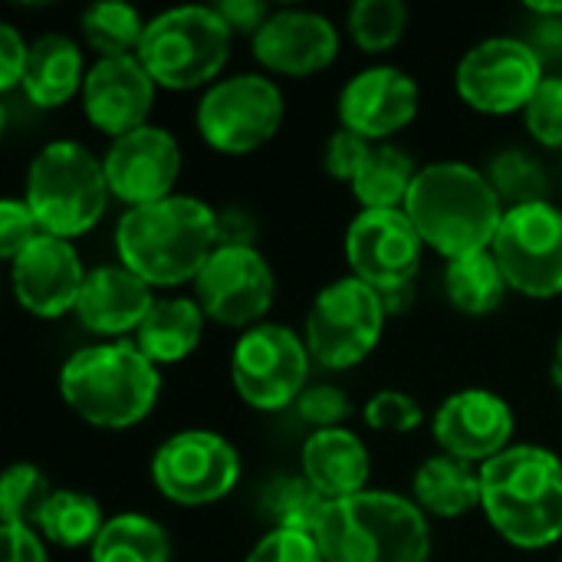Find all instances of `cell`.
I'll use <instances>...</instances> for the list:
<instances>
[{"instance_id": "6da1fadb", "label": "cell", "mask_w": 562, "mask_h": 562, "mask_svg": "<svg viewBox=\"0 0 562 562\" xmlns=\"http://www.w3.org/2000/svg\"><path fill=\"white\" fill-rule=\"evenodd\" d=\"M217 250V211L191 194L128 207L115 227V254L148 286L194 283Z\"/></svg>"}, {"instance_id": "7a4b0ae2", "label": "cell", "mask_w": 562, "mask_h": 562, "mask_svg": "<svg viewBox=\"0 0 562 562\" xmlns=\"http://www.w3.org/2000/svg\"><path fill=\"white\" fill-rule=\"evenodd\" d=\"M405 214L428 247L458 260L491 250L507 211L484 171L464 161H435L418 171Z\"/></svg>"}, {"instance_id": "3957f363", "label": "cell", "mask_w": 562, "mask_h": 562, "mask_svg": "<svg viewBox=\"0 0 562 562\" xmlns=\"http://www.w3.org/2000/svg\"><path fill=\"white\" fill-rule=\"evenodd\" d=\"M481 510L520 550L562 540V461L537 445H514L481 468Z\"/></svg>"}, {"instance_id": "277c9868", "label": "cell", "mask_w": 562, "mask_h": 562, "mask_svg": "<svg viewBox=\"0 0 562 562\" xmlns=\"http://www.w3.org/2000/svg\"><path fill=\"white\" fill-rule=\"evenodd\" d=\"M59 392L79 422L102 431H125L145 422L158 405L161 372L135 342H99L66 359Z\"/></svg>"}, {"instance_id": "5b68a950", "label": "cell", "mask_w": 562, "mask_h": 562, "mask_svg": "<svg viewBox=\"0 0 562 562\" xmlns=\"http://www.w3.org/2000/svg\"><path fill=\"white\" fill-rule=\"evenodd\" d=\"M316 543L323 562H428L431 527L415 501L362 491L326 507Z\"/></svg>"}, {"instance_id": "8992f818", "label": "cell", "mask_w": 562, "mask_h": 562, "mask_svg": "<svg viewBox=\"0 0 562 562\" xmlns=\"http://www.w3.org/2000/svg\"><path fill=\"white\" fill-rule=\"evenodd\" d=\"M109 194L102 158L79 142H49L30 161L23 201L43 234L72 240L102 221Z\"/></svg>"}, {"instance_id": "52a82bcc", "label": "cell", "mask_w": 562, "mask_h": 562, "mask_svg": "<svg viewBox=\"0 0 562 562\" xmlns=\"http://www.w3.org/2000/svg\"><path fill=\"white\" fill-rule=\"evenodd\" d=\"M231 40L234 33L214 7H175L148 20L138 59L158 89H211L227 66Z\"/></svg>"}, {"instance_id": "ba28073f", "label": "cell", "mask_w": 562, "mask_h": 562, "mask_svg": "<svg viewBox=\"0 0 562 562\" xmlns=\"http://www.w3.org/2000/svg\"><path fill=\"white\" fill-rule=\"evenodd\" d=\"M379 290L356 277L333 280L319 290L306 316V349L323 369H352L372 356L385 329Z\"/></svg>"}, {"instance_id": "9c48e42d", "label": "cell", "mask_w": 562, "mask_h": 562, "mask_svg": "<svg viewBox=\"0 0 562 562\" xmlns=\"http://www.w3.org/2000/svg\"><path fill=\"white\" fill-rule=\"evenodd\" d=\"M310 362L306 339L280 323H260L237 339L231 352V379L250 408L283 412L310 389Z\"/></svg>"}, {"instance_id": "30bf717a", "label": "cell", "mask_w": 562, "mask_h": 562, "mask_svg": "<svg viewBox=\"0 0 562 562\" xmlns=\"http://www.w3.org/2000/svg\"><path fill=\"white\" fill-rule=\"evenodd\" d=\"M283 92L260 72L217 79L198 105L201 138L224 155H250L263 148L283 125Z\"/></svg>"}, {"instance_id": "8fae6325", "label": "cell", "mask_w": 562, "mask_h": 562, "mask_svg": "<svg viewBox=\"0 0 562 562\" xmlns=\"http://www.w3.org/2000/svg\"><path fill=\"white\" fill-rule=\"evenodd\" d=\"M547 63L527 40L491 36L471 46L454 72L458 95L484 115L524 112L547 79Z\"/></svg>"}, {"instance_id": "7c38bea8", "label": "cell", "mask_w": 562, "mask_h": 562, "mask_svg": "<svg viewBox=\"0 0 562 562\" xmlns=\"http://www.w3.org/2000/svg\"><path fill=\"white\" fill-rule=\"evenodd\" d=\"M510 290L530 300L562 293V211L550 201L507 207L491 244Z\"/></svg>"}, {"instance_id": "4fadbf2b", "label": "cell", "mask_w": 562, "mask_h": 562, "mask_svg": "<svg viewBox=\"0 0 562 562\" xmlns=\"http://www.w3.org/2000/svg\"><path fill=\"white\" fill-rule=\"evenodd\" d=\"M151 481L158 494L178 507H207L237 487L240 454L214 431H178L158 445Z\"/></svg>"}, {"instance_id": "5bb4252c", "label": "cell", "mask_w": 562, "mask_h": 562, "mask_svg": "<svg viewBox=\"0 0 562 562\" xmlns=\"http://www.w3.org/2000/svg\"><path fill=\"white\" fill-rule=\"evenodd\" d=\"M277 296V277L257 247H217L194 280V300L204 316L227 329L263 323Z\"/></svg>"}, {"instance_id": "9a60e30c", "label": "cell", "mask_w": 562, "mask_h": 562, "mask_svg": "<svg viewBox=\"0 0 562 562\" xmlns=\"http://www.w3.org/2000/svg\"><path fill=\"white\" fill-rule=\"evenodd\" d=\"M422 247L425 240L405 211H359L346 231L352 277L379 293L415 283Z\"/></svg>"}, {"instance_id": "2e32d148", "label": "cell", "mask_w": 562, "mask_h": 562, "mask_svg": "<svg viewBox=\"0 0 562 562\" xmlns=\"http://www.w3.org/2000/svg\"><path fill=\"white\" fill-rule=\"evenodd\" d=\"M109 191L128 207H145L175 194L181 175V148L161 125H142L122 138H112L105 158Z\"/></svg>"}, {"instance_id": "e0dca14e", "label": "cell", "mask_w": 562, "mask_h": 562, "mask_svg": "<svg viewBox=\"0 0 562 562\" xmlns=\"http://www.w3.org/2000/svg\"><path fill=\"white\" fill-rule=\"evenodd\" d=\"M86 277L89 270L79 250L72 247V240L53 237V234L36 237L10 263L13 296L36 319H59L69 310L76 313Z\"/></svg>"}, {"instance_id": "ac0fdd59", "label": "cell", "mask_w": 562, "mask_h": 562, "mask_svg": "<svg viewBox=\"0 0 562 562\" xmlns=\"http://www.w3.org/2000/svg\"><path fill=\"white\" fill-rule=\"evenodd\" d=\"M431 431L441 454L484 468L487 461L514 448V412L501 395L487 389H464L441 402Z\"/></svg>"}, {"instance_id": "d6986e66", "label": "cell", "mask_w": 562, "mask_h": 562, "mask_svg": "<svg viewBox=\"0 0 562 562\" xmlns=\"http://www.w3.org/2000/svg\"><path fill=\"white\" fill-rule=\"evenodd\" d=\"M422 105L418 82L398 66H372L356 72L339 95L342 128L382 142L415 122Z\"/></svg>"}, {"instance_id": "ffe728a7", "label": "cell", "mask_w": 562, "mask_h": 562, "mask_svg": "<svg viewBox=\"0 0 562 562\" xmlns=\"http://www.w3.org/2000/svg\"><path fill=\"white\" fill-rule=\"evenodd\" d=\"M155 89L158 86L138 56L95 59L89 66L86 86H82L86 119L109 138H122V135L148 125L145 119L155 105Z\"/></svg>"}, {"instance_id": "44dd1931", "label": "cell", "mask_w": 562, "mask_h": 562, "mask_svg": "<svg viewBox=\"0 0 562 562\" xmlns=\"http://www.w3.org/2000/svg\"><path fill=\"white\" fill-rule=\"evenodd\" d=\"M339 53V30L313 10H277L254 36V59L277 76L323 72Z\"/></svg>"}, {"instance_id": "7402d4cb", "label": "cell", "mask_w": 562, "mask_h": 562, "mask_svg": "<svg viewBox=\"0 0 562 562\" xmlns=\"http://www.w3.org/2000/svg\"><path fill=\"white\" fill-rule=\"evenodd\" d=\"M151 306L155 293L142 277H135L122 263H105L89 270L76 303V316L95 336H125L138 333Z\"/></svg>"}, {"instance_id": "603a6c76", "label": "cell", "mask_w": 562, "mask_h": 562, "mask_svg": "<svg viewBox=\"0 0 562 562\" xmlns=\"http://www.w3.org/2000/svg\"><path fill=\"white\" fill-rule=\"evenodd\" d=\"M303 477L333 504L366 491L372 461L362 438L349 428L313 431L303 445Z\"/></svg>"}, {"instance_id": "cb8c5ba5", "label": "cell", "mask_w": 562, "mask_h": 562, "mask_svg": "<svg viewBox=\"0 0 562 562\" xmlns=\"http://www.w3.org/2000/svg\"><path fill=\"white\" fill-rule=\"evenodd\" d=\"M86 72L79 46L63 33H46L30 43L20 89L36 109H59L86 86Z\"/></svg>"}, {"instance_id": "d4e9b609", "label": "cell", "mask_w": 562, "mask_h": 562, "mask_svg": "<svg viewBox=\"0 0 562 562\" xmlns=\"http://www.w3.org/2000/svg\"><path fill=\"white\" fill-rule=\"evenodd\" d=\"M204 319L207 316L198 306V300H188V296L155 300L151 313L145 316V323L135 333V346L155 366L181 362L198 349V342L204 336Z\"/></svg>"}, {"instance_id": "484cf974", "label": "cell", "mask_w": 562, "mask_h": 562, "mask_svg": "<svg viewBox=\"0 0 562 562\" xmlns=\"http://www.w3.org/2000/svg\"><path fill=\"white\" fill-rule=\"evenodd\" d=\"M412 501L422 507V514L441 520L464 517L468 510L481 507V471L461 458L435 454L415 471Z\"/></svg>"}, {"instance_id": "4316f807", "label": "cell", "mask_w": 562, "mask_h": 562, "mask_svg": "<svg viewBox=\"0 0 562 562\" xmlns=\"http://www.w3.org/2000/svg\"><path fill=\"white\" fill-rule=\"evenodd\" d=\"M418 171L422 168L412 161L408 151L395 145H375L359 178L352 181V191L362 211H405Z\"/></svg>"}, {"instance_id": "83f0119b", "label": "cell", "mask_w": 562, "mask_h": 562, "mask_svg": "<svg viewBox=\"0 0 562 562\" xmlns=\"http://www.w3.org/2000/svg\"><path fill=\"white\" fill-rule=\"evenodd\" d=\"M92 562H171L165 527L145 514H115L89 547Z\"/></svg>"}, {"instance_id": "f1b7e54d", "label": "cell", "mask_w": 562, "mask_h": 562, "mask_svg": "<svg viewBox=\"0 0 562 562\" xmlns=\"http://www.w3.org/2000/svg\"><path fill=\"white\" fill-rule=\"evenodd\" d=\"M102 527H105V517L92 494L59 487L49 494L33 530L46 543H56L63 550H79V547H92L95 537L102 533Z\"/></svg>"}, {"instance_id": "f546056e", "label": "cell", "mask_w": 562, "mask_h": 562, "mask_svg": "<svg viewBox=\"0 0 562 562\" xmlns=\"http://www.w3.org/2000/svg\"><path fill=\"white\" fill-rule=\"evenodd\" d=\"M445 290H448V300L464 316H487V313H494L504 303L510 283H507L501 263L494 260V254L481 250V254H468V257L448 260Z\"/></svg>"}, {"instance_id": "4dcf8cb0", "label": "cell", "mask_w": 562, "mask_h": 562, "mask_svg": "<svg viewBox=\"0 0 562 562\" xmlns=\"http://www.w3.org/2000/svg\"><path fill=\"white\" fill-rule=\"evenodd\" d=\"M329 501L300 474H277L260 497V510L263 517L273 524V530H286V533H310L316 537L323 517H326Z\"/></svg>"}, {"instance_id": "1f68e13d", "label": "cell", "mask_w": 562, "mask_h": 562, "mask_svg": "<svg viewBox=\"0 0 562 562\" xmlns=\"http://www.w3.org/2000/svg\"><path fill=\"white\" fill-rule=\"evenodd\" d=\"M145 20L132 3L122 0H99L86 7L79 30L86 43L99 53V59L109 56H138L142 36H145Z\"/></svg>"}, {"instance_id": "d6a6232c", "label": "cell", "mask_w": 562, "mask_h": 562, "mask_svg": "<svg viewBox=\"0 0 562 562\" xmlns=\"http://www.w3.org/2000/svg\"><path fill=\"white\" fill-rule=\"evenodd\" d=\"M349 36L366 53H385L398 46L408 30V7L402 0H359L346 16Z\"/></svg>"}, {"instance_id": "836d02e7", "label": "cell", "mask_w": 562, "mask_h": 562, "mask_svg": "<svg viewBox=\"0 0 562 562\" xmlns=\"http://www.w3.org/2000/svg\"><path fill=\"white\" fill-rule=\"evenodd\" d=\"M53 487L36 464H10L0 481V520L3 527H36Z\"/></svg>"}, {"instance_id": "e575fe53", "label": "cell", "mask_w": 562, "mask_h": 562, "mask_svg": "<svg viewBox=\"0 0 562 562\" xmlns=\"http://www.w3.org/2000/svg\"><path fill=\"white\" fill-rule=\"evenodd\" d=\"M484 175L494 184L497 198L507 201L510 207L547 201V175H543V168L530 155H524L517 148L494 155Z\"/></svg>"}, {"instance_id": "d590c367", "label": "cell", "mask_w": 562, "mask_h": 562, "mask_svg": "<svg viewBox=\"0 0 562 562\" xmlns=\"http://www.w3.org/2000/svg\"><path fill=\"white\" fill-rule=\"evenodd\" d=\"M362 415H366V425L372 431H385V435H408V431L422 428V422H425L422 405L412 395L392 392V389L375 392L366 402V412Z\"/></svg>"}, {"instance_id": "8d00e7d4", "label": "cell", "mask_w": 562, "mask_h": 562, "mask_svg": "<svg viewBox=\"0 0 562 562\" xmlns=\"http://www.w3.org/2000/svg\"><path fill=\"white\" fill-rule=\"evenodd\" d=\"M524 122L540 145L562 148V76L543 79V86L524 109Z\"/></svg>"}, {"instance_id": "74e56055", "label": "cell", "mask_w": 562, "mask_h": 562, "mask_svg": "<svg viewBox=\"0 0 562 562\" xmlns=\"http://www.w3.org/2000/svg\"><path fill=\"white\" fill-rule=\"evenodd\" d=\"M296 415L306 425H313V431L342 428V422L352 415V402L336 385H310L296 402Z\"/></svg>"}, {"instance_id": "f35d334b", "label": "cell", "mask_w": 562, "mask_h": 562, "mask_svg": "<svg viewBox=\"0 0 562 562\" xmlns=\"http://www.w3.org/2000/svg\"><path fill=\"white\" fill-rule=\"evenodd\" d=\"M36 237H43V227L30 204L16 198L0 201V257L13 263Z\"/></svg>"}, {"instance_id": "ab89813d", "label": "cell", "mask_w": 562, "mask_h": 562, "mask_svg": "<svg viewBox=\"0 0 562 562\" xmlns=\"http://www.w3.org/2000/svg\"><path fill=\"white\" fill-rule=\"evenodd\" d=\"M372 148H375V145H372L369 138H362V135H356V132H349V128H339V132H333L329 142H326L323 165H326L329 178L349 181V184H352V181L359 178L362 165L369 161Z\"/></svg>"}, {"instance_id": "60d3db41", "label": "cell", "mask_w": 562, "mask_h": 562, "mask_svg": "<svg viewBox=\"0 0 562 562\" xmlns=\"http://www.w3.org/2000/svg\"><path fill=\"white\" fill-rule=\"evenodd\" d=\"M247 562H323L319 543L310 533H286V530H270L267 537L257 540Z\"/></svg>"}, {"instance_id": "b9f144b4", "label": "cell", "mask_w": 562, "mask_h": 562, "mask_svg": "<svg viewBox=\"0 0 562 562\" xmlns=\"http://www.w3.org/2000/svg\"><path fill=\"white\" fill-rule=\"evenodd\" d=\"M26 56H30V46L23 43L16 26L13 23H0V89L3 92L23 82Z\"/></svg>"}, {"instance_id": "7bdbcfd3", "label": "cell", "mask_w": 562, "mask_h": 562, "mask_svg": "<svg viewBox=\"0 0 562 562\" xmlns=\"http://www.w3.org/2000/svg\"><path fill=\"white\" fill-rule=\"evenodd\" d=\"M214 10L231 33H247V36H257L270 20V7L263 0H224Z\"/></svg>"}, {"instance_id": "ee69618b", "label": "cell", "mask_w": 562, "mask_h": 562, "mask_svg": "<svg viewBox=\"0 0 562 562\" xmlns=\"http://www.w3.org/2000/svg\"><path fill=\"white\" fill-rule=\"evenodd\" d=\"M3 562H49L46 540L33 527H3Z\"/></svg>"}, {"instance_id": "f6af8a7d", "label": "cell", "mask_w": 562, "mask_h": 562, "mask_svg": "<svg viewBox=\"0 0 562 562\" xmlns=\"http://www.w3.org/2000/svg\"><path fill=\"white\" fill-rule=\"evenodd\" d=\"M257 224L247 211L227 207L217 214V247H254Z\"/></svg>"}, {"instance_id": "bcb514c9", "label": "cell", "mask_w": 562, "mask_h": 562, "mask_svg": "<svg viewBox=\"0 0 562 562\" xmlns=\"http://www.w3.org/2000/svg\"><path fill=\"white\" fill-rule=\"evenodd\" d=\"M537 56L547 63V59H562V16H547V20H537L533 23V36L527 40Z\"/></svg>"}, {"instance_id": "7dc6e473", "label": "cell", "mask_w": 562, "mask_h": 562, "mask_svg": "<svg viewBox=\"0 0 562 562\" xmlns=\"http://www.w3.org/2000/svg\"><path fill=\"white\" fill-rule=\"evenodd\" d=\"M382 296V306H385V316H405L415 303V283H405V286H395L389 293H379Z\"/></svg>"}, {"instance_id": "c3c4849f", "label": "cell", "mask_w": 562, "mask_h": 562, "mask_svg": "<svg viewBox=\"0 0 562 562\" xmlns=\"http://www.w3.org/2000/svg\"><path fill=\"white\" fill-rule=\"evenodd\" d=\"M553 385H557V392H560L562 398V336L560 342H557V352H553Z\"/></svg>"}]
</instances>
